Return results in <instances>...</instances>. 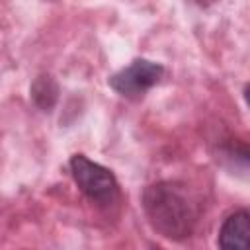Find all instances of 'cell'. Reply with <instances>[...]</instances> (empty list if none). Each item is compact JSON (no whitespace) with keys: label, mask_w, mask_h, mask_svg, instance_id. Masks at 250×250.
I'll return each mask as SVG.
<instances>
[{"label":"cell","mask_w":250,"mask_h":250,"mask_svg":"<svg viewBox=\"0 0 250 250\" xmlns=\"http://www.w3.org/2000/svg\"><path fill=\"white\" fill-rule=\"evenodd\" d=\"M217 160H230L234 162V170H240L242 174L248 170V146L240 139H225L219 145Z\"/></svg>","instance_id":"6"},{"label":"cell","mask_w":250,"mask_h":250,"mask_svg":"<svg viewBox=\"0 0 250 250\" xmlns=\"http://www.w3.org/2000/svg\"><path fill=\"white\" fill-rule=\"evenodd\" d=\"M141 207L152 230L172 242L191 238L201 219L199 197L182 180H156L145 186Z\"/></svg>","instance_id":"1"},{"label":"cell","mask_w":250,"mask_h":250,"mask_svg":"<svg viewBox=\"0 0 250 250\" xmlns=\"http://www.w3.org/2000/svg\"><path fill=\"white\" fill-rule=\"evenodd\" d=\"M164 72H166V68L162 62L145 59V57H137L127 66L115 70L107 78V86L117 96L131 100V102H139L156 84H160V80L164 78Z\"/></svg>","instance_id":"3"},{"label":"cell","mask_w":250,"mask_h":250,"mask_svg":"<svg viewBox=\"0 0 250 250\" xmlns=\"http://www.w3.org/2000/svg\"><path fill=\"white\" fill-rule=\"evenodd\" d=\"M219 250H250V213L246 207L229 211L217 232Z\"/></svg>","instance_id":"4"},{"label":"cell","mask_w":250,"mask_h":250,"mask_svg":"<svg viewBox=\"0 0 250 250\" xmlns=\"http://www.w3.org/2000/svg\"><path fill=\"white\" fill-rule=\"evenodd\" d=\"M68 172L80 193L100 209H111L121 199V186L113 170L76 152L68 158Z\"/></svg>","instance_id":"2"},{"label":"cell","mask_w":250,"mask_h":250,"mask_svg":"<svg viewBox=\"0 0 250 250\" xmlns=\"http://www.w3.org/2000/svg\"><path fill=\"white\" fill-rule=\"evenodd\" d=\"M59 96H61V86L51 72H39L31 80L29 98H31V104L39 111L51 113L59 102Z\"/></svg>","instance_id":"5"}]
</instances>
